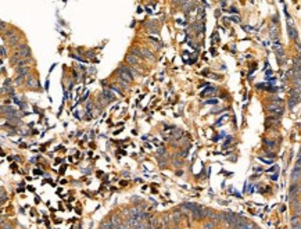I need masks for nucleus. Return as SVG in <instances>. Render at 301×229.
Segmentation results:
<instances>
[{
  "instance_id": "1",
  "label": "nucleus",
  "mask_w": 301,
  "mask_h": 229,
  "mask_svg": "<svg viewBox=\"0 0 301 229\" xmlns=\"http://www.w3.org/2000/svg\"><path fill=\"white\" fill-rule=\"evenodd\" d=\"M118 77H119V79H121V81H125L126 83H131V82H132V79H133L132 74H131V71H129V68H128V67H125V65H121V67H119Z\"/></svg>"
},
{
  "instance_id": "2",
  "label": "nucleus",
  "mask_w": 301,
  "mask_h": 229,
  "mask_svg": "<svg viewBox=\"0 0 301 229\" xmlns=\"http://www.w3.org/2000/svg\"><path fill=\"white\" fill-rule=\"evenodd\" d=\"M298 101H300V92H296V93H294V90H293L292 97H290V100H289V107H290V108H294V107L298 104Z\"/></svg>"
},
{
  "instance_id": "3",
  "label": "nucleus",
  "mask_w": 301,
  "mask_h": 229,
  "mask_svg": "<svg viewBox=\"0 0 301 229\" xmlns=\"http://www.w3.org/2000/svg\"><path fill=\"white\" fill-rule=\"evenodd\" d=\"M300 179V156L297 157V163H296V167L292 172V181L293 182H297Z\"/></svg>"
},
{
  "instance_id": "4",
  "label": "nucleus",
  "mask_w": 301,
  "mask_h": 229,
  "mask_svg": "<svg viewBox=\"0 0 301 229\" xmlns=\"http://www.w3.org/2000/svg\"><path fill=\"white\" fill-rule=\"evenodd\" d=\"M268 111L269 113H272L274 115H276V117H279V115H282L283 113H284V110H283V107H279V105H275V104H271L268 107Z\"/></svg>"
},
{
  "instance_id": "5",
  "label": "nucleus",
  "mask_w": 301,
  "mask_h": 229,
  "mask_svg": "<svg viewBox=\"0 0 301 229\" xmlns=\"http://www.w3.org/2000/svg\"><path fill=\"white\" fill-rule=\"evenodd\" d=\"M29 53H31V50H29V47H28L27 45H19L17 56H19V57H28Z\"/></svg>"
},
{
  "instance_id": "6",
  "label": "nucleus",
  "mask_w": 301,
  "mask_h": 229,
  "mask_svg": "<svg viewBox=\"0 0 301 229\" xmlns=\"http://www.w3.org/2000/svg\"><path fill=\"white\" fill-rule=\"evenodd\" d=\"M264 143H265V150H269V151H272L274 153L275 150H276V142L275 140H264Z\"/></svg>"
},
{
  "instance_id": "7",
  "label": "nucleus",
  "mask_w": 301,
  "mask_h": 229,
  "mask_svg": "<svg viewBox=\"0 0 301 229\" xmlns=\"http://www.w3.org/2000/svg\"><path fill=\"white\" fill-rule=\"evenodd\" d=\"M287 31H289V36L292 38V39H297V31H296V28H293L290 22H287Z\"/></svg>"
},
{
  "instance_id": "8",
  "label": "nucleus",
  "mask_w": 301,
  "mask_h": 229,
  "mask_svg": "<svg viewBox=\"0 0 301 229\" xmlns=\"http://www.w3.org/2000/svg\"><path fill=\"white\" fill-rule=\"evenodd\" d=\"M126 61H128L131 65H137V64H139V59H137V57H135V56H132V54L126 56Z\"/></svg>"
},
{
  "instance_id": "9",
  "label": "nucleus",
  "mask_w": 301,
  "mask_h": 229,
  "mask_svg": "<svg viewBox=\"0 0 301 229\" xmlns=\"http://www.w3.org/2000/svg\"><path fill=\"white\" fill-rule=\"evenodd\" d=\"M141 53H143V56H144L146 59L151 60V61L154 60V56H153V53H151V51L149 50V49H143V50H141Z\"/></svg>"
},
{
  "instance_id": "10",
  "label": "nucleus",
  "mask_w": 301,
  "mask_h": 229,
  "mask_svg": "<svg viewBox=\"0 0 301 229\" xmlns=\"http://www.w3.org/2000/svg\"><path fill=\"white\" fill-rule=\"evenodd\" d=\"M298 190H300V186H298V183L293 185L292 188H290V196H293V194H297V193H298Z\"/></svg>"
},
{
  "instance_id": "11",
  "label": "nucleus",
  "mask_w": 301,
  "mask_h": 229,
  "mask_svg": "<svg viewBox=\"0 0 301 229\" xmlns=\"http://www.w3.org/2000/svg\"><path fill=\"white\" fill-rule=\"evenodd\" d=\"M27 83H28V85H29V86H32V87H33V86H36V85H38L36 79H35V78H32V77H29V78L27 79Z\"/></svg>"
},
{
  "instance_id": "12",
  "label": "nucleus",
  "mask_w": 301,
  "mask_h": 229,
  "mask_svg": "<svg viewBox=\"0 0 301 229\" xmlns=\"http://www.w3.org/2000/svg\"><path fill=\"white\" fill-rule=\"evenodd\" d=\"M140 53H141V50L140 49H137V47H133L132 49V53H131V54L132 56H135V57H137V59H139V57H140Z\"/></svg>"
},
{
  "instance_id": "13",
  "label": "nucleus",
  "mask_w": 301,
  "mask_h": 229,
  "mask_svg": "<svg viewBox=\"0 0 301 229\" xmlns=\"http://www.w3.org/2000/svg\"><path fill=\"white\" fill-rule=\"evenodd\" d=\"M104 95L107 96V99H108L110 101H113V100H114V95H113V93H111V92H110L108 89H104Z\"/></svg>"
},
{
  "instance_id": "14",
  "label": "nucleus",
  "mask_w": 301,
  "mask_h": 229,
  "mask_svg": "<svg viewBox=\"0 0 301 229\" xmlns=\"http://www.w3.org/2000/svg\"><path fill=\"white\" fill-rule=\"evenodd\" d=\"M230 142H232V136H228L226 137V140H225V143H224V147L230 146Z\"/></svg>"
},
{
  "instance_id": "15",
  "label": "nucleus",
  "mask_w": 301,
  "mask_h": 229,
  "mask_svg": "<svg viewBox=\"0 0 301 229\" xmlns=\"http://www.w3.org/2000/svg\"><path fill=\"white\" fill-rule=\"evenodd\" d=\"M257 87H258V90H265L266 89V83H258Z\"/></svg>"
},
{
  "instance_id": "16",
  "label": "nucleus",
  "mask_w": 301,
  "mask_h": 229,
  "mask_svg": "<svg viewBox=\"0 0 301 229\" xmlns=\"http://www.w3.org/2000/svg\"><path fill=\"white\" fill-rule=\"evenodd\" d=\"M110 87H111V90H114V92H117V93H118V95H122V92L119 90V89H118V87H117V86H114V85H111V86H110Z\"/></svg>"
},
{
  "instance_id": "17",
  "label": "nucleus",
  "mask_w": 301,
  "mask_h": 229,
  "mask_svg": "<svg viewBox=\"0 0 301 229\" xmlns=\"http://www.w3.org/2000/svg\"><path fill=\"white\" fill-rule=\"evenodd\" d=\"M265 90H268V92H278V87H276V86H271V87H266Z\"/></svg>"
},
{
  "instance_id": "18",
  "label": "nucleus",
  "mask_w": 301,
  "mask_h": 229,
  "mask_svg": "<svg viewBox=\"0 0 301 229\" xmlns=\"http://www.w3.org/2000/svg\"><path fill=\"white\" fill-rule=\"evenodd\" d=\"M229 13H232V14H237V13H239V10H237L236 7H230V9H229Z\"/></svg>"
},
{
  "instance_id": "19",
  "label": "nucleus",
  "mask_w": 301,
  "mask_h": 229,
  "mask_svg": "<svg viewBox=\"0 0 301 229\" xmlns=\"http://www.w3.org/2000/svg\"><path fill=\"white\" fill-rule=\"evenodd\" d=\"M230 20H232L233 22H240V17H237V15H235V17H230Z\"/></svg>"
},
{
  "instance_id": "20",
  "label": "nucleus",
  "mask_w": 301,
  "mask_h": 229,
  "mask_svg": "<svg viewBox=\"0 0 301 229\" xmlns=\"http://www.w3.org/2000/svg\"><path fill=\"white\" fill-rule=\"evenodd\" d=\"M205 103H207V104H215V103H218V100H217V99H212V100H207Z\"/></svg>"
},
{
  "instance_id": "21",
  "label": "nucleus",
  "mask_w": 301,
  "mask_h": 229,
  "mask_svg": "<svg viewBox=\"0 0 301 229\" xmlns=\"http://www.w3.org/2000/svg\"><path fill=\"white\" fill-rule=\"evenodd\" d=\"M182 136V132H180V131H176V132L173 133V137H176V139H178V137H180Z\"/></svg>"
},
{
  "instance_id": "22",
  "label": "nucleus",
  "mask_w": 301,
  "mask_h": 229,
  "mask_svg": "<svg viewBox=\"0 0 301 229\" xmlns=\"http://www.w3.org/2000/svg\"><path fill=\"white\" fill-rule=\"evenodd\" d=\"M158 154H160V156H165V149H164V147L158 149Z\"/></svg>"
},
{
  "instance_id": "23",
  "label": "nucleus",
  "mask_w": 301,
  "mask_h": 229,
  "mask_svg": "<svg viewBox=\"0 0 301 229\" xmlns=\"http://www.w3.org/2000/svg\"><path fill=\"white\" fill-rule=\"evenodd\" d=\"M158 164H160L161 167H165V165H167V160H160L158 161Z\"/></svg>"
},
{
  "instance_id": "24",
  "label": "nucleus",
  "mask_w": 301,
  "mask_h": 229,
  "mask_svg": "<svg viewBox=\"0 0 301 229\" xmlns=\"http://www.w3.org/2000/svg\"><path fill=\"white\" fill-rule=\"evenodd\" d=\"M173 164L176 165V167H180V165H182V161H179V160H176V161H173Z\"/></svg>"
},
{
  "instance_id": "25",
  "label": "nucleus",
  "mask_w": 301,
  "mask_h": 229,
  "mask_svg": "<svg viewBox=\"0 0 301 229\" xmlns=\"http://www.w3.org/2000/svg\"><path fill=\"white\" fill-rule=\"evenodd\" d=\"M215 17H221V10H215Z\"/></svg>"
},
{
  "instance_id": "26",
  "label": "nucleus",
  "mask_w": 301,
  "mask_h": 229,
  "mask_svg": "<svg viewBox=\"0 0 301 229\" xmlns=\"http://www.w3.org/2000/svg\"><path fill=\"white\" fill-rule=\"evenodd\" d=\"M179 156H180V157H186V150H185V151H180V153H179Z\"/></svg>"
},
{
  "instance_id": "27",
  "label": "nucleus",
  "mask_w": 301,
  "mask_h": 229,
  "mask_svg": "<svg viewBox=\"0 0 301 229\" xmlns=\"http://www.w3.org/2000/svg\"><path fill=\"white\" fill-rule=\"evenodd\" d=\"M271 179H274V181H276V179H278V174L272 175V176H271Z\"/></svg>"
},
{
  "instance_id": "28",
  "label": "nucleus",
  "mask_w": 301,
  "mask_h": 229,
  "mask_svg": "<svg viewBox=\"0 0 301 229\" xmlns=\"http://www.w3.org/2000/svg\"><path fill=\"white\" fill-rule=\"evenodd\" d=\"M244 29H246V31H253V28L251 27H244Z\"/></svg>"
},
{
  "instance_id": "29",
  "label": "nucleus",
  "mask_w": 301,
  "mask_h": 229,
  "mask_svg": "<svg viewBox=\"0 0 301 229\" xmlns=\"http://www.w3.org/2000/svg\"><path fill=\"white\" fill-rule=\"evenodd\" d=\"M272 74H274V71H271V69H269V71H266V75H272Z\"/></svg>"
}]
</instances>
